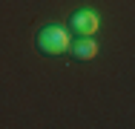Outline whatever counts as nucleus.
Wrapping results in <instances>:
<instances>
[{
	"mask_svg": "<svg viewBox=\"0 0 135 129\" xmlns=\"http://www.w3.org/2000/svg\"><path fill=\"white\" fill-rule=\"evenodd\" d=\"M37 49L43 54H63L69 49V32L63 26H43L37 32Z\"/></svg>",
	"mask_w": 135,
	"mask_h": 129,
	"instance_id": "nucleus-1",
	"label": "nucleus"
},
{
	"mask_svg": "<svg viewBox=\"0 0 135 129\" xmlns=\"http://www.w3.org/2000/svg\"><path fill=\"white\" fill-rule=\"evenodd\" d=\"M98 14L92 12V9H78V12H72V17H69V32H75L78 37H92L95 32H98Z\"/></svg>",
	"mask_w": 135,
	"mask_h": 129,
	"instance_id": "nucleus-2",
	"label": "nucleus"
},
{
	"mask_svg": "<svg viewBox=\"0 0 135 129\" xmlns=\"http://www.w3.org/2000/svg\"><path fill=\"white\" fill-rule=\"evenodd\" d=\"M69 54H72L75 60H92V57L98 54V43H95L92 37H78V40L69 46Z\"/></svg>",
	"mask_w": 135,
	"mask_h": 129,
	"instance_id": "nucleus-3",
	"label": "nucleus"
}]
</instances>
